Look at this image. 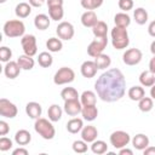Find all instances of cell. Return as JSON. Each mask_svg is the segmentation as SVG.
Segmentation results:
<instances>
[{"instance_id":"6da1fadb","label":"cell","mask_w":155,"mask_h":155,"mask_svg":"<svg viewBox=\"0 0 155 155\" xmlns=\"http://www.w3.org/2000/svg\"><path fill=\"white\" fill-rule=\"evenodd\" d=\"M94 90L103 102H116L125 96L126 79L120 69L111 68L97 79L94 82Z\"/></svg>"},{"instance_id":"7a4b0ae2","label":"cell","mask_w":155,"mask_h":155,"mask_svg":"<svg viewBox=\"0 0 155 155\" xmlns=\"http://www.w3.org/2000/svg\"><path fill=\"white\" fill-rule=\"evenodd\" d=\"M111 44L113 47L116 50H124L130 44V39H128V33L126 28H121V27H114L111 29Z\"/></svg>"},{"instance_id":"3957f363","label":"cell","mask_w":155,"mask_h":155,"mask_svg":"<svg viewBox=\"0 0 155 155\" xmlns=\"http://www.w3.org/2000/svg\"><path fill=\"white\" fill-rule=\"evenodd\" d=\"M52 121L47 120V119H44V117H39L35 120V124H34V130L36 133H39L44 139L46 140H50L54 137L56 134V130L53 127V125L51 124Z\"/></svg>"},{"instance_id":"277c9868","label":"cell","mask_w":155,"mask_h":155,"mask_svg":"<svg viewBox=\"0 0 155 155\" xmlns=\"http://www.w3.org/2000/svg\"><path fill=\"white\" fill-rule=\"evenodd\" d=\"M2 30L7 38H19L24 35L25 25L19 19H11L4 24Z\"/></svg>"},{"instance_id":"5b68a950","label":"cell","mask_w":155,"mask_h":155,"mask_svg":"<svg viewBox=\"0 0 155 155\" xmlns=\"http://www.w3.org/2000/svg\"><path fill=\"white\" fill-rule=\"evenodd\" d=\"M74 79H75L74 70L68 67H62L56 71V74L53 76V82L56 85H65V84L73 82Z\"/></svg>"},{"instance_id":"8992f818","label":"cell","mask_w":155,"mask_h":155,"mask_svg":"<svg viewBox=\"0 0 155 155\" xmlns=\"http://www.w3.org/2000/svg\"><path fill=\"white\" fill-rule=\"evenodd\" d=\"M110 144L115 148V149H121L124 147H126L130 142H131V137L127 132L125 131H114L110 134Z\"/></svg>"},{"instance_id":"52a82bcc","label":"cell","mask_w":155,"mask_h":155,"mask_svg":"<svg viewBox=\"0 0 155 155\" xmlns=\"http://www.w3.org/2000/svg\"><path fill=\"white\" fill-rule=\"evenodd\" d=\"M108 45V38L107 36H103V38H96L93 41L90 42L88 47H87V53L88 56L91 57H97L99 56L101 53H103L104 48L107 47Z\"/></svg>"},{"instance_id":"ba28073f","label":"cell","mask_w":155,"mask_h":155,"mask_svg":"<svg viewBox=\"0 0 155 155\" xmlns=\"http://www.w3.org/2000/svg\"><path fill=\"white\" fill-rule=\"evenodd\" d=\"M21 45H22V48H23L25 54H28L30 57L36 54L38 44H36V38L34 35H31V34L23 35L22 39H21Z\"/></svg>"},{"instance_id":"9c48e42d","label":"cell","mask_w":155,"mask_h":155,"mask_svg":"<svg viewBox=\"0 0 155 155\" xmlns=\"http://www.w3.org/2000/svg\"><path fill=\"white\" fill-rule=\"evenodd\" d=\"M142 51L139 48H128L125 51V53L122 54V61L126 65H136L142 61Z\"/></svg>"},{"instance_id":"30bf717a","label":"cell","mask_w":155,"mask_h":155,"mask_svg":"<svg viewBox=\"0 0 155 155\" xmlns=\"http://www.w3.org/2000/svg\"><path fill=\"white\" fill-rule=\"evenodd\" d=\"M17 113H18V109L12 102H10L6 98L0 99V115L1 116L7 117V119H13L15 116H17Z\"/></svg>"},{"instance_id":"8fae6325","label":"cell","mask_w":155,"mask_h":155,"mask_svg":"<svg viewBox=\"0 0 155 155\" xmlns=\"http://www.w3.org/2000/svg\"><path fill=\"white\" fill-rule=\"evenodd\" d=\"M56 33H57L58 38L62 40H71L75 34V30H74V27L71 23L61 22L56 28Z\"/></svg>"},{"instance_id":"7c38bea8","label":"cell","mask_w":155,"mask_h":155,"mask_svg":"<svg viewBox=\"0 0 155 155\" xmlns=\"http://www.w3.org/2000/svg\"><path fill=\"white\" fill-rule=\"evenodd\" d=\"M64 111L69 115V116H76L78 114L81 113L82 110V104L79 99H69V101H64Z\"/></svg>"},{"instance_id":"4fadbf2b","label":"cell","mask_w":155,"mask_h":155,"mask_svg":"<svg viewBox=\"0 0 155 155\" xmlns=\"http://www.w3.org/2000/svg\"><path fill=\"white\" fill-rule=\"evenodd\" d=\"M97 65L94 63V61H85L81 67H80V71H81V75L84 78H87V79H91L93 78L96 74H97Z\"/></svg>"},{"instance_id":"5bb4252c","label":"cell","mask_w":155,"mask_h":155,"mask_svg":"<svg viewBox=\"0 0 155 155\" xmlns=\"http://www.w3.org/2000/svg\"><path fill=\"white\" fill-rule=\"evenodd\" d=\"M21 70L22 69L18 65V63L17 62H13V61H8L5 64V67H4V74L8 79H16L19 75Z\"/></svg>"},{"instance_id":"9a60e30c","label":"cell","mask_w":155,"mask_h":155,"mask_svg":"<svg viewBox=\"0 0 155 155\" xmlns=\"http://www.w3.org/2000/svg\"><path fill=\"white\" fill-rule=\"evenodd\" d=\"M97 136H98V131L92 125L84 126L82 130H81V139H84L87 143H92L93 140H96Z\"/></svg>"},{"instance_id":"2e32d148","label":"cell","mask_w":155,"mask_h":155,"mask_svg":"<svg viewBox=\"0 0 155 155\" xmlns=\"http://www.w3.org/2000/svg\"><path fill=\"white\" fill-rule=\"evenodd\" d=\"M97 22H98V18L93 10H87L81 15V23L86 28H92Z\"/></svg>"},{"instance_id":"e0dca14e","label":"cell","mask_w":155,"mask_h":155,"mask_svg":"<svg viewBox=\"0 0 155 155\" xmlns=\"http://www.w3.org/2000/svg\"><path fill=\"white\" fill-rule=\"evenodd\" d=\"M25 113L30 119H39L42 113V108L38 102H29L25 105Z\"/></svg>"},{"instance_id":"ac0fdd59","label":"cell","mask_w":155,"mask_h":155,"mask_svg":"<svg viewBox=\"0 0 155 155\" xmlns=\"http://www.w3.org/2000/svg\"><path fill=\"white\" fill-rule=\"evenodd\" d=\"M132 145L137 150H144L149 147V138L144 133H138L132 138Z\"/></svg>"},{"instance_id":"d6986e66","label":"cell","mask_w":155,"mask_h":155,"mask_svg":"<svg viewBox=\"0 0 155 155\" xmlns=\"http://www.w3.org/2000/svg\"><path fill=\"white\" fill-rule=\"evenodd\" d=\"M81 115H82L84 120H86V121L96 120L98 116V109H97L96 104L94 105H82Z\"/></svg>"},{"instance_id":"ffe728a7","label":"cell","mask_w":155,"mask_h":155,"mask_svg":"<svg viewBox=\"0 0 155 155\" xmlns=\"http://www.w3.org/2000/svg\"><path fill=\"white\" fill-rule=\"evenodd\" d=\"M50 19H51L50 16H47L45 13L36 15L34 18V25L39 30H46L50 27Z\"/></svg>"},{"instance_id":"44dd1931","label":"cell","mask_w":155,"mask_h":155,"mask_svg":"<svg viewBox=\"0 0 155 155\" xmlns=\"http://www.w3.org/2000/svg\"><path fill=\"white\" fill-rule=\"evenodd\" d=\"M139 82L144 87H151L155 84V74L150 70H144L139 75Z\"/></svg>"},{"instance_id":"7402d4cb","label":"cell","mask_w":155,"mask_h":155,"mask_svg":"<svg viewBox=\"0 0 155 155\" xmlns=\"http://www.w3.org/2000/svg\"><path fill=\"white\" fill-rule=\"evenodd\" d=\"M31 140V134L27 130H19L15 134V142L18 145H27Z\"/></svg>"},{"instance_id":"603a6c76","label":"cell","mask_w":155,"mask_h":155,"mask_svg":"<svg viewBox=\"0 0 155 155\" xmlns=\"http://www.w3.org/2000/svg\"><path fill=\"white\" fill-rule=\"evenodd\" d=\"M31 12V5L28 2H19L16 8H15V13L18 18H27Z\"/></svg>"},{"instance_id":"cb8c5ba5","label":"cell","mask_w":155,"mask_h":155,"mask_svg":"<svg viewBox=\"0 0 155 155\" xmlns=\"http://www.w3.org/2000/svg\"><path fill=\"white\" fill-rule=\"evenodd\" d=\"M84 127V121L82 119L79 117H73L67 122V131L70 133H78L82 130Z\"/></svg>"},{"instance_id":"d4e9b609","label":"cell","mask_w":155,"mask_h":155,"mask_svg":"<svg viewBox=\"0 0 155 155\" xmlns=\"http://www.w3.org/2000/svg\"><path fill=\"white\" fill-rule=\"evenodd\" d=\"M17 63H18V65L21 67V69H23V70H30V69L34 68V64H35L33 57H30V56H28V54H25V53L18 57Z\"/></svg>"},{"instance_id":"484cf974","label":"cell","mask_w":155,"mask_h":155,"mask_svg":"<svg viewBox=\"0 0 155 155\" xmlns=\"http://www.w3.org/2000/svg\"><path fill=\"white\" fill-rule=\"evenodd\" d=\"M92 33L96 38H103L107 36L108 34V25L103 21H98L93 27H92Z\"/></svg>"},{"instance_id":"4316f807","label":"cell","mask_w":155,"mask_h":155,"mask_svg":"<svg viewBox=\"0 0 155 155\" xmlns=\"http://www.w3.org/2000/svg\"><path fill=\"white\" fill-rule=\"evenodd\" d=\"M127 96L131 101H140L144 96H145V91L142 86H132L128 92H127Z\"/></svg>"},{"instance_id":"83f0119b","label":"cell","mask_w":155,"mask_h":155,"mask_svg":"<svg viewBox=\"0 0 155 155\" xmlns=\"http://www.w3.org/2000/svg\"><path fill=\"white\" fill-rule=\"evenodd\" d=\"M114 22L116 27H121V28H127L131 24V18L127 13L125 12H119L115 15L114 17Z\"/></svg>"},{"instance_id":"f1b7e54d","label":"cell","mask_w":155,"mask_h":155,"mask_svg":"<svg viewBox=\"0 0 155 155\" xmlns=\"http://www.w3.org/2000/svg\"><path fill=\"white\" fill-rule=\"evenodd\" d=\"M62 113H63V110H62V108H61L58 104H52V105L48 108V110H47L48 120H51L52 122H56V121L61 120Z\"/></svg>"},{"instance_id":"f546056e","label":"cell","mask_w":155,"mask_h":155,"mask_svg":"<svg viewBox=\"0 0 155 155\" xmlns=\"http://www.w3.org/2000/svg\"><path fill=\"white\" fill-rule=\"evenodd\" d=\"M133 18H134L137 24H139V25L145 24L148 22V12H147V10L143 8V7L136 8L134 12H133Z\"/></svg>"},{"instance_id":"4dcf8cb0","label":"cell","mask_w":155,"mask_h":155,"mask_svg":"<svg viewBox=\"0 0 155 155\" xmlns=\"http://www.w3.org/2000/svg\"><path fill=\"white\" fill-rule=\"evenodd\" d=\"M96 93L93 91H84L80 96V102L82 105H94L96 104Z\"/></svg>"},{"instance_id":"1f68e13d","label":"cell","mask_w":155,"mask_h":155,"mask_svg":"<svg viewBox=\"0 0 155 155\" xmlns=\"http://www.w3.org/2000/svg\"><path fill=\"white\" fill-rule=\"evenodd\" d=\"M46 47L48 48L50 52H59L63 47V42L62 39L59 38H50L46 41Z\"/></svg>"},{"instance_id":"d6a6232c","label":"cell","mask_w":155,"mask_h":155,"mask_svg":"<svg viewBox=\"0 0 155 155\" xmlns=\"http://www.w3.org/2000/svg\"><path fill=\"white\" fill-rule=\"evenodd\" d=\"M94 63L97 65L98 69H107L110 67L111 64V59L108 54H104V53H101L99 56L94 57Z\"/></svg>"},{"instance_id":"836d02e7","label":"cell","mask_w":155,"mask_h":155,"mask_svg":"<svg viewBox=\"0 0 155 155\" xmlns=\"http://www.w3.org/2000/svg\"><path fill=\"white\" fill-rule=\"evenodd\" d=\"M38 63H39V65L42 67V68H48V67L52 65L53 58H52V56H51L48 52L44 51V52L39 53V56H38Z\"/></svg>"},{"instance_id":"e575fe53","label":"cell","mask_w":155,"mask_h":155,"mask_svg":"<svg viewBox=\"0 0 155 155\" xmlns=\"http://www.w3.org/2000/svg\"><path fill=\"white\" fill-rule=\"evenodd\" d=\"M91 150L97 155H102L104 153H108V145L104 140H93L91 145Z\"/></svg>"},{"instance_id":"d590c367","label":"cell","mask_w":155,"mask_h":155,"mask_svg":"<svg viewBox=\"0 0 155 155\" xmlns=\"http://www.w3.org/2000/svg\"><path fill=\"white\" fill-rule=\"evenodd\" d=\"M61 97L63 101H69V99H79V93L74 87H64L61 91Z\"/></svg>"},{"instance_id":"8d00e7d4","label":"cell","mask_w":155,"mask_h":155,"mask_svg":"<svg viewBox=\"0 0 155 155\" xmlns=\"http://www.w3.org/2000/svg\"><path fill=\"white\" fill-rule=\"evenodd\" d=\"M48 16L53 21H61L64 16V10L63 6H53V7H48Z\"/></svg>"},{"instance_id":"74e56055","label":"cell","mask_w":155,"mask_h":155,"mask_svg":"<svg viewBox=\"0 0 155 155\" xmlns=\"http://www.w3.org/2000/svg\"><path fill=\"white\" fill-rule=\"evenodd\" d=\"M154 107V103H153V98L151 97H143L140 101H138V108L140 111L143 113H148L153 109Z\"/></svg>"},{"instance_id":"f35d334b","label":"cell","mask_w":155,"mask_h":155,"mask_svg":"<svg viewBox=\"0 0 155 155\" xmlns=\"http://www.w3.org/2000/svg\"><path fill=\"white\" fill-rule=\"evenodd\" d=\"M80 4L85 10H96L103 5V0H80Z\"/></svg>"},{"instance_id":"ab89813d","label":"cell","mask_w":155,"mask_h":155,"mask_svg":"<svg viewBox=\"0 0 155 155\" xmlns=\"http://www.w3.org/2000/svg\"><path fill=\"white\" fill-rule=\"evenodd\" d=\"M73 150L78 154H84L87 151V142H85L84 139L81 140H75L73 143Z\"/></svg>"},{"instance_id":"60d3db41","label":"cell","mask_w":155,"mask_h":155,"mask_svg":"<svg viewBox=\"0 0 155 155\" xmlns=\"http://www.w3.org/2000/svg\"><path fill=\"white\" fill-rule=\"evenodd\" d=\"M11 57H12L11 48H8L7 46H1L0 47V61L7 63L8 61H11Z\"/></svg>"},{"instance_id":"b9f144b4","label":"cell","mask_w":155,"mask_h":155,"mask_svg":"<svg viewBox=\"0 0 155 155\" xmlns=\"http://www.w3.org/2000/svg\"><path fill=\"white\" fill-rule=\"evenodd\" d=\"M12 148V140L7 137H1L0 138V150L1 151H7Z\"/></svg>"},{"instance_id":"7bdbcfd3","label":"cell","mask_w":155,"mask_h":155,"mask_svg":"<svg viewBox=\"0 0 155 155\" xmlns=\"http://www.w3.org/2000/svg\"><path fill=\"white\" fill-rule=\"evenodd\" d=\"M117 5H119V8L120 10L127 12V11L132 10V7H133V0H119Z\"/></svg>"},{"instance_id":"ee69618b","label":"cell","mask_w":155,"mask_h":155,"mask_svg":"<svg viewBox=\"0 0 155 155\" xmlns=\"http://www.w3.org/2000/svg\"><path fill=\"white\" fill-rule=\"evenodd\" d=\"M8 131H10L8 124H7L6 121L1 120V121H0V136H6V134L8 133Z\"/></svg>"},{"instance_id":"f6af8a7d","label":"cell","mask_w":155,"mask_h":155,"mask_svg":"<svg viewBox=\"0 0 155 155\" xmlns=\"http://www.w3.org/2000/svg\"><path fill=\"white\" fill-rule=\"evenodd\" d=\"M47 7H53V6H63V0H46Z\"/></svg>"},{"instance_id":"bcb514c9","label":"cell","mask_w":155,"mask_h":155,"mask_svg":"<svg viewBox=\"0 0 155 155\" xmlns=\"http://www.w3.org/2000/svg\"><path fill=\"white\" fill-rule=\"evenodd\" d=\"M12 155H28V150L24 148H17L12 151Z\"/></svg>"},{"instance_id":"7dc6e473","label":"cell","mask_w":155,"mask_h":155,"mask_svg":"<svg viewBox=\"0 0 155 155\" xmlns=\"http://www.w3.org/2000/svg\"><path fill=\"white\" fill-rule=\"evenodd\" d=\"M148 33H149L150 36L155 38V21L150 22V24L148 25Z\"/></svg>"},{"instance_id":"c3c4849f","label":"cell","mask_w":155,"mask_h":155,"mask_svg":"<svg viewBox=\"0 0 155 155\" xmlns=\"http://www.w3.org/2000/svg\"><path fill=\"white\" fill-rule=\"evenodd\" d=\"M46 0H29V4L33 7H41Z\"/></svg>"},{"instance_id":"681fc988","label":"cell","mask_w":155,"mask_h":155,"mask_svg":"<svg viewBox=\"0 0 155 155\" xmlns=\"http://www.w3.org/2000/svg\"><path fill=\"white\" fill-rule=\"evenodd\" d=\"M119 155H133V151L131 149H127L126 147L119 149Z\"/></svg>"},{"instance_id":"f907efd6","label":"cell","mask_w":155,"mask_h":155,"mask_svg":"<svg viewBox=\"0 0 155 155\" xmlns=\"http://www.w3.org/2000/svg\"><path fill=\"white\" fill-rule=\"evenodd\" d=\"M144 155H155V147H148L143 150Z\"/></svg>"},{"instance_id":"816d5d0a","label":"cell","mask_w":155,"mask_h":155,"mask_svg":"<svg viewBox=\"0 0 155 155\" xmlns=\"http://www.w3.org/2000/svg\"><path fill=\"white\" fill-rule=\"evenodd\" d=\"M149 70L155 74V56H154V57L150 59V62H149Z\"/></svg>"},{"instance_id":"f5cc1de1","label":"cell","mask_w":155,"mask_h":155,"mask_svg":"<svg viewBox=\"0 0 155 155\" xmlns=\"http://www.w3.org/2000/svg\"><path fill=\"white\" fill-rule=\"evenodd\" d=\"M150 96H151V98L153 99H155V84L151 86V88H150Z\"/></svg>"},{"instance_id":"db71d44e","label":"cell","mask_w":155,"mask_h":155,"mask_svg":"<svg viewBox=\"0 0 155 155\" xmlns=\"http://www.w3.org/2000/svg\"><path fill=\"white\" fill-rule=\"evenodd\" d=\"M150 51H151V53L155 56V40L150 44Z\"/></svg>"},{"instance_id":"11a10c76","label":"cell","mask_w":155,"mask_h":155,"mask_svg":"<svg viewBox=\"0 0 155 155\" xmlns=\"http://www.w3.org/2000/svg\"><path fill=\"white\" fill-rule=\"evenodd\" d=\"M5 1H6V0H0V2H1V4H4Z\"/></svg>"}]
</instances>
